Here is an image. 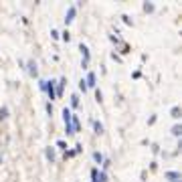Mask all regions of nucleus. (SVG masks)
Masks as SVG:
<instances>
[{
  "mask_svg": "<svg viewBox=\"0 0 182 182\" xmlns=\"http://www.w3.org/2000/svg\"><path fill=\"white\" fill-rule=\"evenodd\" d=\"M79 91H83V93L87 91V83H85V79H81V81H79Z\"/></svg>",
  "mask_w": 182,
  "mask_h": 182,
  "instance_id": "f3484780",
  "label": "nucleus"
},
{
  "mask_svg": "<svg viewBox=\"0 0 182 182\" xmlns=\"http://www.w3.org/2000/svg\"><path fill=\"white\" fill-rule=\"evenodd\" d=\"M71 107H79V95L77 93L71 95Z\"/></svg>",
  "mask_w": 182,
  "mask_h": 182,
  "instance_id": "1a4fd4ad",
  "label": "nucleus"
},
{
  "mask_svg": "<svg viewBox=\"0 0 182 182\" xmlns=\"http://www.w3.org/2000/svg\"><path fill=\"white\" fill-rule=\"evenodd\" d=\"M172 134H174V136H180V126H178V124L172 128Z\"/></svg>",
  "mask_w": 182,
  "mask_h": 182,
  "instance_id": "a211bd4d",
  "label": "nucleus"
},
{
  "mask_svg": "<svg viewBox=\"0 0 182 182\" xmlns=\"http://www.w3.org/2000/svg\"><path fill=\"white\" fill-rule=\"evenodd\" d=\"M166 178L172 180V182H176V180H180V172H166Z\"/></svg>",
  "mask_w": 182,
  "mask_h": 182,
  "instance_id": "6e6552de",
  "label": "nucleus"
},
{
  "mask_svg": "<svg viewBox=\"0 0 182 182\" xmlns=\"http://www.w3.org/2000/svg\"><path fill=\"white\" fill-rule=\"evenodd\" d=\"M144 10L146 12H154V4L152 2H144Z\"/></svg>",
  "mask_w": 182,
  "mask_h": 182,
  "instance_id": "4468645a",
  "label": "nucleus"
},
{
  "mask_svg": "<svg viewBox=\"0 0 182 182\" xmlns=\"http://www.w3.org/2000/svg\"><path fill=\"white\" fill-rule=\"evenodd\" d=\"M71 126H73V134H77V132L81 130V120H79V118H73V116H71Z\"/></svg>",
  "mask_w": 182,
  "mask_h": 182,
  "instance_id": "39448f33",
  "label": "nucleus"
},
{
  "mask_svg": "<svg viewBox=\"0 0 182 182\" xmlns=\"http://www.w3.org/2000/svg\"><path fill=\"white\" fill-rule=\"evenodd\" d=\"M29 75H33V77L39 75V73H37V63H35V61H29Z\"/></svg>",
  "mask_w": 182,
  "mask_h": 182,
  "instance_id": "423d86ee",
  "label": "nucleus"
},
{
  "mask_svg": "<svg viewBox=\"0 0 182 182\" xmlns=\"http://www.w3.org/2000/svg\"><path fill=\"white\" fill-rule=\"evenodd\" d=\"M170 113H172V118L176 120V118L180 116V107H178V105H176V107H172V111H170Z\"/></svg>",
  "mask_w": 182,
  "mask_h": 182,
  "instance_id": "dca6fc26",
  "label": "nucleus"
},
{
  "mask_svg": "<svg viewBox=\"0 0 182 182\" xmlns=\"http://www.w3.org/2000/svg\"><path fill=\"white\" fill-rule=\"evenodd\" d=\"M132 77H134V79H140V77H142V71H134Z\"/></svg>",
  "mask_w": 182,
  "mask_h": 182,
  "instance_id": "5701e85b",
  "label": "nucleus"
},
{
  "mask_svg": "<svg viewBox=\"0 0 182 182\" xmlns=\"http://www.w3.org/2000/svg\"><path fill=\"white\" fill-rule=\"evenodd\" d=\"M79 51H81V55H83V69H87V65H89V49H87V45H79Z\"/></svg>",
  "mask_w": 182,
  "mask_h": 182,
  "instance_id": "f257e3e1",
  "label": "nucleus"
},
{
  "mask_svg": "<svg viewBox=\"0 0 182 182\" xmlns=\"http://www.w3.org/2000/svg\"><path fill=\"white\" fill-rule=\"evenodd\" d=\"M176 182H180V180H176Z\"/></svg>",
  "mask_w": 182,
  "mask_h": 182,
  "instance_id": "bb28decb",
  "label": "nucleus"
},
{
  "mask_svg": "<svg viewBox=\"0 0 182 182\" xmlns=\"http://www.w3.org/2000/svg\"><path fill=\"white\" fill-rule=\"evenodd\" d=\"M6 116H8V109H6V107L0 109V118H6Z\"/></svg>",
  "mask_w": 182,
  "mask_h": 182,
  "instance_id": "4be33fe9",
  "label": "nucleus"
},
{
  "mask_svg": "<svg viewBox=\"0 0 182 182\" xmlns=\"http://www.w3.org/2000/svg\"><path fill=\"white\" fill-rule=\"evenodd\" d=\"M109 39H111V43H113V45H120V41H118V37H113V35H111Z\"/></svg>",
  "mask_w": 182,
  "mask_h": 182,
  "instance_id": "b1692460",
  "label": "nucleus"
},
{
  "mask_svg": "<svg viewBox=\"0 0 182 182\" xmlns=\"http://www.w3.org/2000/svg\"><path fill=\"white\" fill-rule=\"evenodd\" d=\"M95 99H97V101H101V99H103V95H101V91H99V89L95 91Z\"/></svg>",
  "mask_w": 182,
  "mask_h": 182,
  "instance_id": "412c9836",
  "label": "nucleus"
},
{
  "mask_svg": "<svg viewBox=\"0 0 182 182\" xmlns=\"http://www.w3.org/2000/svg\"><path fill=\"white\" fill-rule=\"evenodd\" d=\"M69 39H71V35H69V31H65V33H63V41H67V43H69Z\"/></svg>",
  "mask_w": 182,
  "mask_h": 182,
  "instance_id": "6ab92c4d",
  "label": "nucleus"
},
{
  "mask_svg": "<svg viewBox=\"0 0 182 182\" xmlns=\"http://www.w3.org/2000/svg\"><path fill=\"white\" fill-rule=\"evenodd\" d=\"M47 160H51V162L55 160V150L53 148H47Z\"/></svg>",
  "mask_w": 182,
  "mask_h": 182,
  "instance_id": "f8f14e48",
  "label": "nucleus"
},
{
  "mask_svg": "<svg viewBox=\"0 0 182 182\" xmlns=\"http://www.w3.org/2000/svg\"><path fill=\"white\" fill-rule=\"evenodd\" d=\"M45 91H47V93H49V97H51V101L57 97L55 95V83L53 81H45Z\"/></svg>",
  "mask_w": 182,
  "mask_h": 182,
  "instance_id": "f03ea898",
  "label": "nucleus"
},
{
  "mask_svg": "<svg viewBox=\"0 0 182 182\" xmlns=\"http://www.w3.org/2000/svg\"><path fill=\"white\" fill-rule=\"evenodd\" d=\"M63 91H65V77H63V79L59 81V85L55 87V95H57V97H61V95H63Z\"/></svg>",
  "mask_w": 182,
  "mask_h": 182,
  "instance_id": "20e7f679",
  "label": "nucleus"
},
{
  "mask_svg": "<svg viewBox=\"0 0 182 182\" xmlns=\"http://www.w3.org/2000/svg\"><path fill=\"white\" fill-rule=\"evenodd\" d=\"M122 20H124V22H126V25H130V27H132V25H134V20H132V18H130V16H128V14H122Z\"/></svg>",
  "mask_w": 182,
  "mask_h": 182,
  "instance_id": "2eb2a0df",
  "label": "nucleus"
},
{
  "mask_svg": "<svg viewBox=\"0 0 182 182\" xmlns=\"http://www.w3.org/2000/svg\"><path fill=\"white\" fill-rule=\"evenodd\" d=\"M85 83H87V87H95V73H89Z\"/></svg>",
  "mask_w": 182,
  "mask_h": 182,
  "instance_id": "0eeeda50",
  "label": "nucleus"
},
{
  "mask_svg": "<svg viewBox=\"0 0 182 182\" xmlns=\"http://www.w3.org/2000/svg\"><path fill=\"white\" fill-rule=\"evenodd\" d=\"M93 130H95L97 134H101V132H103V126H101V124H99L97 120H93Z\"/></svg>",
  "mask_w": 182,
  "mask_h": 182,
  "instance_id": "9d476101",
  "label": "nucleus"
},
{
  "mask_svg": "<svg viewBox=\"0 0 182 182\" xmlns=\"http://www.w3.org/2000/svg\"><path fill=\"white\" fill-rule=\"evenodd\" d=\"M93 160H95L97 164H101V162H103V156H101V152H95V154H93Z\"/></svg>",
  "mask_w": 182,
  "mask_h": 182,
  "instance_id": "ddd939ff",
  "label": "nucleus"
},
{
  "mask_svg": "<svg viewBox=\"0 0 182 182\" xmlns=\"http://www.w3.org/2000/svg\"><path fill=\"white\" fill-rule=\"evenodd\" d=\"M111 59H113V61H118V63H122V57H120L118 53H113V55H111Z\"/></svg>",
  "mask_w": 182,
  "mask_h": 182,
  "instance_id": "aec40b11",
  "label": "nucleus"
},
{
  "mask_svg": "<svg viewBox=\"0 0 182 182\" xmlns=\"http://www.w3.org/2000/svg\"><path fill=\"white\" fill-rule=\"evenodd\" d=\"M57 146H59V148H67V142H63V140H61V142H57Z\"/></svg>",
  "mask_w": 182,
  "mask_h": 182,
  "instance_id": "393cba45",
  "label": "nucleus"
},
{
  "mask_svg": "<svg viewBox=\"0 0 182 182\" xmlns=\"http://www.w3.org/2000/svg\"><path fill=\"white\" fill-rule=\"evenodd\" d=\"M75 14H77V8H75V6H71V8H69V12H67V16H65V22H67V25H71V22H73Z\"/></svg>",
  "mask_w": 182,
  "mask_h": 182,
  "instance_id": "7ed1b4c3",
  "label": "nucleus"
},
{
  "mask_svg": "<svg viewBox=\"0 0 182 182\" xmlns=\"http://www.w3.org/2000/svg\"><path fill=\"white\" fill-rule=\"evenodd\" d=\"M73 156H77V152H75V150H65V154H63L65 160H67V158H73Z\"/></svg>",
  "mask_w": 182,
  "mask_h": 182,
  "instance_id": "9b49d317",
  "label": "nucleus"
},
{
  "mask_svg": "<svg viewBox=\"0 0 182 182\" xmlns=\"http://www.w3.org/2000/svg\"><path fill=\"white\" fill-rule=\"evenodd\" d=\"M0 162H2V156H0Z\"/></svg>",
  "mask_w": 182,
  "mask_h": 182,
  "instance_id": "a878e982",
  "label": "nucleus"
}]
</instances>
